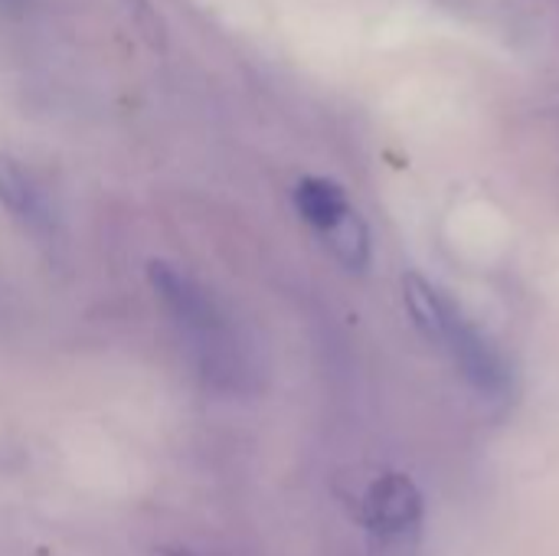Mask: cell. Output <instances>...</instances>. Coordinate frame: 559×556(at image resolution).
<instances>
[{
	"label": "cell",
	"instance_id": "obj_1",
	"mask_svg": "<svg viewBox=\"0 0 559 556\" xmlns=\"http://www.w3.org/2000/svg\"><path fill=\"white\" fill-rule=\"evenodd\" d=\"M147 279L180 338H187L203 377L216 387H233L242 374V351L223 305L210 295L206 285L170 262H151Z\"/></svg>",
	"mask_w": 559,
	"mask_h": 556
},
{
	"label": "cell",
	"instance_id": "obj_2",
	"mask_svg": "<svg viewBox=\"0 0 559 556\" xmlns=\"http://www.w3.org/2000/svg\"><path fill=\"white\" fill-rule=\"evenodd\" d=\"M439 347L455 360V367L462 370V377L481 393V397H504L511 390V367L501 357V351L462 315V308H455V315L449 318V328L439 341Z\"/></svg>",
	"mask_w": 559,
	"mask_h": 556
},
{
	"label": "cell",
	"instance_id": "obj_3",
	"mask_svg": "<svg viewBox=\"0 0 559 556\" xmlns=\"http://www.w3.org/2000/svg\"><path fill=\"white\" fill-rule=\"evenodd\" d=\"M423 521V498L406 475H383L364 498V524L380 541H403Z\"/></svg>",
	"mask_w": 559,
	"mask_h": 556
},
{
	"label": "cell",
	"instance_id": "obj_4",
	"mask_svg": "<svg viewBox=\"0 0 559 556\" xmlns=\"http://www.w3.org/2000/svg\"><path fill=\"white\" fill-rule=\"evenodd\" d=\"M0 206L36 239L56 236V210L43 184L10 154L0 151Z\"/></svg>",
	"mask_w": 559,
	"mask_h": 556
},
{
	"label": "cell",
	"instance_id": "obj_5",
	"mask_svg": "<svg viewBox=\"0 0 559 556\" xmlns=\"http://www.w3.org/2000/svg\"><path fill=\"white\" fill-rule=\"evenodd\" d=\"M295 206L301 213V220L318 229L321 236L331 233L354 206L344 193V187H337L334 180L328 177H305L298 187H295Z\"/></svg>",
	"mask_w": 559,
	"mask_h": 556
},
{
	"label": "cell",
	"instance_id": "obj_6",
	"mask_svg": "<svg viewBox=\"0 0 559 556\" xmlns=\"http://www.w3.org/2000/svg\"><path fill=\"white\" fill-rule=\"evenodd\" d=\"M324 242L350 269H364L370 262V233L367 223L357 216V210H350L331 233H324Z\"/></svg>",
	"mask_w": 559,
	"mask_h": 556
},
{
	"label": "cell",
	"instance_id": "obj_7",
	"mask_svg": "<svg viewBox=\"0 0 559 556\" xmlns=\"http://www.w3.org/2000/svg\"><path fill=\"white\" fill-rule=\"evenodd\" d=\"M118 3H121V10L128 13V20L134 23V29L141 33L144 43H147L151 49H164L167 29H164L160 16H157V10H154V3H151V0H118Z\"/></svg>",
	"mask_w": 559,
	"mask_h": 556
},
{
	"label": "cell",
	"instance_id": "obj_8",
	"mask_svg": "<svg viewBox=\"0 0 559 556\" xmlns=\"http://www.w3.org/2000/svg\"><path fill=\"white\" fill-rule=\"evenodd\" d=\"M29 0H0V10H10V13H16V10H23Z\"/></svg>",
	"mask_w": 559,
	"mask_h": 556
}]
</instances>
